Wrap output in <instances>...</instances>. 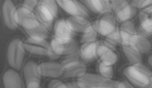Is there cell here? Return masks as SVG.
I'll return each mask as SVG.
<instances>
[{
  "label": "cell",
  "instance_id": "6da1fadb",
  "mask_svg": "<svg viewBox=\"0 0 152 88\" xmlns=\"http://www.w3.org/2000/svg\"><path fill=\"white\" fill-rule=\"evenodd\" d=\"M130 83L140 88H148L152 83V72L142 63L130 64L123 70Z\"/></svg>",
  "mask_w": 152,
  "mask_h": 88
},
{
  "label": "cell",
  "instance_id": "7a4b0ae2",
  "mask_svg": "<svg viewBox=\"0 0 152 88\" xmlns=\"http://www.w3.org/2000/svg\"><path fill=\"white\" fill-rule=\"evenodd\" d=\"M58 5L56 1H39L35 13L40 23L48 30L52 27V22L58 14Z\"/></svg>",
  "mask_w": 152,
  "mask_h": 88
},
{
  "label": "cell",
  "instance_id": "3957f363",
  "mask_svg": "<svg viewBox=\"0 0 152 88\" xmlns=\"http://www.w3.org/2000/svg\"><path fill=\"white\" fill-rule=\"evenodd\" d=\"M26 51L23 42L19 38H15L9 42L7 47V59L11 69L18 71L21 69Z\"/></svg>",
  "mask_w": 152,
  "mask_h": 88
},
{
  "label": "cell",
  "instance_id": "277c9868",
  "mask_svg": "<svg viewBox=\"0 0 152 88\" xmlns=\"http://www.w3.org/2000/svg\"><path fill=\"white\" fill-rule=\"evenodd\" d=\"M77 83L81 88H115L116 81L105 79L99 74L86 73L77 79Z\"/></svg>",
  "mask_w": 152,
  "mask_h": 88
},
{
  "label": "cell",
  "instance_id": "5b68a950",
  "mask_svg": "<svg viewBox=\"0 0 152 88\" xmlns=\"http://www.w3.org/2000/svg\"><path fill=\"white\" fill-rule=\"evenodd\" d=\"M23 43L26 50L29 54L39 56H48L54 59L58 57L52 52L50 43L46 40L36 39L28 37Z\"/></svg>",
  "mask_w": 152,
  "mask_h": 88
},
{
  "label": "cell",
  "instance_id": "8992f818",
  "mask_svg": "<svg viewBox=\"0 0 152 88\" xmlns=\"http://www.w3.org/2000/svg\"><path fill=\"white\" fill-rule=\"evenodd\" d=\"M112 11L117 21L120 23L130 21L137 12V8L127 1H111Z\"/></svg>",
  "mask_w": 152,
  "mask_h": 88
},
{
  "label": "cell",
  "instance_id": "52a82bcc",
  "mask_svg": "<svg viewBox=\"0 0 152 88\" xmlns=\"http://www.w3.org/2000/svg\"><path fill=\"white\" fill-rule=\"evenodd\" d=\"M23 74L26 88L41 87L42 76L39 64L33 61H28L24 65Z\"/></svg>",
  "mask_w": 152,
  "mask_h": 88
},
{
  "label": "cell",
  "instance_id": "ba28073f",
  "mask_svg": "<svg viewBox=\"0 0 152 88\" xmlns=\"http://www.w3.org/2000/svg\"><path fill=\"white\" fill-rule=\"evenodd\" d=\"M52 52L57 56L67 55L77 49V43L73 38L54 37L50 42Z\"/></svg>",
  "mask_w": 152,
  "mask_h": 88
},
{
  "label": "cell",
  "instance_id": "9c48e42d",
  "mask_svg": "<svg viewBox=\"0 0 152 88\" xmlns=\"http://www.w3.org/2000/svg\"><path fill=\"white\" fill-rule=\"evenodd\" d=\"M57 5L61 9L73 17L86 18L89 16V11L84 4L76 0H58Z\"/></svg>",
  "mask_w": 152,
  "mask_h": 88
},
{
  "label": "cell",
  "instance_id": "30bf717a",
  "mask_svg": "<svg viewBox=\"0 0 152 88\" xmlns=\"http://www.w3.org/2000/svg\"><path fill=\"white\" fill-rule=\"evenodd\" d=\"M2 16L6 27L11 30H15L19 25L18 9L10 0L4 1L2 5Z\"/></svg>",
  "mask_w": 152,
  "mask_h": 88
},
{
  "label": "cell",
  "instance_id": "8fae6325",
  "mask_svg": "<svg viewBox=\"0 0 152 88\" xmlns=\"http://www.w3.org/2000/svg\"><path fill=\"white\" fill-rule=\"evenodd\" d=\"M18 9L19 25L24 28L25 31L32 29L41 24L34 11L23 5Z\"/></svg>",
  "mask_w": 152,
  "mask_h": 88
},
{
  "label": "cell",
  "instance_id": "7c38bea8",
  "mask_svg": "<svg viewBox=\"0 0 152 88\" xmlns=\"http://www.w3.org/2000/svg\"><path fill=\"white\" fill-rule=\"evenodd\" d=\"M115 47L107 42L99 43L97 56L100 62L107 66H113L118 61V55L115 51Z\"/></svg>",
  "mask_w": 152,
  "mask_h": 88
},
{
  "label": "cell",
  "instance_id": "4fadbf2b",
  "mask_svg": "<svg viewBox=\"0 0 152 88\" xmlns=\"http://www.w3.org/2000/svg\"><path fill=\"white\" fill-rule=\"evenodd\" d=\"M116 21L115 16L112 13L102 15L94 23L98 33L104 36H107L116 29Z\"/></svg>",
  "mask_w": 152,
  "mask_h": 88
},
{
  "label": "cell",
  "instance_id": "5bb4252c",
  "mask_svg": "<svg viewBox=\"0 0 152 88\" xmlns=\"http://www.w3.org/2000/svg\"><path fill=\"white\" fill-rule=\"evenodd\" d=\"M39 67L42 76L44 77L56 79L64 74V67L57 62H45L41 63Z\"/></svg>",
  "mask_w": 152,
  "mask_h": 88
},
{
  "label": "cell",
  "instance_id": "9a60e30c",
  "mask_svg": "<svg viewBox=\"0 0 152 88\" xmlns=\"http://www.w3.org/2000/svg\"><path fill=\"white\" fill-rule=\"evenodd\" d=\"M88 11L95 14H105L111 13L112 8L111 1L105 0H86L82 1Z\"/></svg>",
  "mask_w": 152,
  "mask_h": 88
},
{
  "label": "cell",
  "instance_id": "2e32d148",
  "mask_svg": "<svg viewBox=\"0 0 152 88\" xmlns=\"http://www.w3.org/2000/svg\"><path fill=\"white\" fill-rule=\"evenodd\" d=\"M121 44L123 46L131 45L137 33L134 24L132 21L122 23L119 28Z\"/></svg>",
  "mask_w": 152,
  "mask_h": 88
},
{
  "label": "cell",
  "instance_id": "e0dca14e",
  "mask_svg": "<svg viewBox=\"0 0 152 88\" xmlns=\"http://www.w3.org/2000/svg\"><path fill=\"white\" fill-rule=\"evenodd\" d=\"M2 84L4 88H23L20 75L18 71L11 68L4 73Z\"/></svg>",
  "mask_w": 152,
  "mask_h": 88
},
{
  "label": "cell",
  "instance_id": "ac0fdd59",
  "mask_svg": "<svg viewBox=\"0 0 152 88\" xmlns=\"http://www.w3.org/2000/svg\"><path fill=\"white\" fill-rule=\"evenodd\" d=\"M99 42L96 41L82 43L79 49L80 54L83 60L90 62L95 60L97 56Z\"/></svg>",
  "mask_w": 152,
  "mask_h": 88
},
{
  "label": "cell",
  "instance_id": "d6986e66",
  "mask_svg": "<svg viewBox=\"0 0 152 88\" xmlns=\"http://www.w3.org/2000/svg\"><path fill=\"white\" fill-rule=\"evenodd\" d=\"M66 20L76 32L84 34L92 29L94 26V24L90 22L86 18L70 16Z\"/></svg>",
  "mask_w": 152,
  "mask_h": 88
},
{
  "label": "cell",
  "instance_id": "ffe728a7",
  "mask_svg": "<svg viewBox=\"0 0 152 88\" xmlns=\"http://www.w3.org/2000/svg\"><path fill=\"white\" fill-rule=\"evenodd\" d=\"M54 34L56 37L73 38L76 32L68 22L66 19H59L56 22L54 27Z\"/></svg>",
  "mask_w": 152,
  "mask_h": 88
},
{
  "label": "cell",
  "instance_id": "44dd1931",
  "mask_svg": "<svg viewBox=\"0 0 152 88\" xmlns=\"http://www.w3.org/2000/svg\"><path fill=\"white\" fill-rule=\"evenodd\" d=\"M87 66L84 62L64 69L62 77L64 79L80 78L86 74Z\"/></svg>",
  "mask_w": 152,
  "mask_h": 88
},
{
  "label": "cell",
  "instance_id": "7402d4cb",
  "mask_svg": "<svg viewBox=\"0 0 152 88\" xmlns=\"http://www.w3.org/2000/svg\"><path fill=\"white\" fill-rule=\"evenodd\" d=\"M131 45L137 48L142 54H147L152 49V43L150 41L147 37L140 33H137Z\"/></svg>",
  "mask_w": 152,
  "mask_h": 88
},
{
  "label": "cell",
  "instance_id": "603a6c76",
  "mask_svg": "<svg viewBox=\"0 0 152 88\" xmlns=\"http://www.w3.org/2000/svg\"><path fill=\"white\" fill-rule=\"evenodd\" d=\"M123 51L130 64L142 63V53L133 45L123 46Z\"/></svg>",
  "mask_w": 152,
  "mask_h": 88
},
{
  "label": "cell",
  "instance_id": "cb8c5ba5",
  "mask_svg": "<svg viewBox=\"0 0 152 88\" xmlns=\"http://www.w3.org/2000/svg\"><path fill=\"white\" fill-rule=\"evenodd\" d=\"M141 34L148 37L152 35V17L142 11L139 15Z\"/></svg>",
  "mask_w": 152,
  "mask_h": 88
},
{
  "label": "cell",
  "instance_id": "d4e9b609",
  "mask_svg": "<svg viewBox=\"0 0 152 88\" xmlns=\"http://www.w3.org/2000/svg\"><path fill=\"white\" fill-rule=\"evenodd\" d=\"M48 30L43 25L40 24L32 29L26 30V32L29 38L39 40H46L48 35Z\"/></svg>",
  "mask_w": 152,
  "mask_h": 88
},
{
  "label": "cell",
  "instance_id": "484cf974",
  "mask_svg": "<svg viewBox=\"0 0 152 88\" xmlns=\"http://www.w3.org/2000/svg\"><path fill=\"white\" fill-rule=\"evenodd\" d=\"M82 62H83V60L80 54L79 50H77L73 53L66 55L61 64L65 69L79 64Z\"/></svg>",
  "mask_w": 152,
  "mask_h": 88
},
{
  "label": "cell",
  "instance_id": "4316f807",
  "mask_svg": "<svg viewBox=\"0 0 152 88\" xmlns=\"http://www.w3.org/2000/svg\"><path fill=\"white\" fill-rule=\"evenodd\" d=\"M99 74L102 78L107 80L112 79L114 74V71L112 66H107L99 62L97 66Z\"/></svg>",
  "mask_w": 152,
  "mask_h": 88
},
{
  "label": "cell",
  "instance_id": "83f0119b",
  "mask_svg": "<svg viewBox=\"0 0 152 88\" xmlns=\"http://www.w3.org/2000/svg\"><path fill=\"white\" fill-rule=\"evenodd\" d=\"M105 41L115 47L118 43H121L119 28H116V29L107 36Z\"/></svg>",
  "mask_w": 152,
  "mask_h": 88
},
{
  "label": "cell",
  "instance_id": "f1b7e54d",
  "mask_svg": "<svg viewBox=\"0 0 152 88\" xmlns=\"http://www.w3.org/2000/svg\"><path fill=\"white\" fill-rule=\"evenodd\" d=\"M98 32L97 31L96 28L94 26L92 29L88 31L86 33L83 34L81 39V43H84L88 42L94 41L96 40Z\"/></svg>",
  "mask_w": 152,
  "mask_h": 88
},
{
  "label": "cell",
  "instance_id": "f546056e",
  "mask_svg": "<svg viewBox=\"0 0 152 88\" xmlns=\"http://www.w3.org/2000/svg\"><path fill=\"white\" fill-rule=\"evenodd\" d=\"M131 3L137 9L139 8L143 9V10L152 5V1H133Z\"/></svg>",
  "mask_w": 152,
  "mask_h": 88
},
{
  "label": "cell",
  "instance_id": "4dcf8cb0",
  "mask_svg": "<svg viewBox=\"0 0 152 88\" xmlns=\"http://www.w3.org/2000/svg\"><path fill=\"white\" fill-rule=\"evenodd\" d=\"M48 88H69L67 84L57 79H53L49 82Z\"/></svg>",
  "mask_w": 152,
  "mask_h": 88
},
{
  "label": "cell",
  "instance_id": "1f68e13d",
  "mask_svg": "<svg viewBox=\"0 0 152 88\" xmlns=\"http://www.w3.org/2000/svg\"><path fill=\"white\" fill-rule=\"evenodd\" d=\"M38 3L39 1L36 0H26L23 2V6L28 9L34 11V9H36L38 6Z\"/></svg>",
  "mask_w": 152,
  "mask_h": 88
},
{
  "label": "cell",
  "instance_id": "d6a6232c",
  "mask_svg": "<svg viewBox=\"0 0 152 88\" xmlns=\"http://www.w3.org/2000/svg\"><path fill=\"white\" fill-rule=\"evenodd\" d=\"M115 88H135L134 85L129 81H116Z\"/></svg>",
  "mask_w": 152,
  "mask_h": 88
},
{
  "label": "cell",
  "instance_id": "836d02e7",
  "mask_svg": "<svg viewBox=\"0 0 152 88\" xmlns=\"http://www.w3.org/2000/svg\"><path fill=\"white\" fill-rule=\"evenodd\" d=\"M67 86L69 87V88H81L79 86L77 83H67Z\"/></svg>",
  "mask_w": 152,
  "mask_h": 88
},
{
  "label": "cell",
  "instance_id": "e575fe53",
  "mask_svg": "<svg viewBox=\"0 0 152 88\" xmlns=\"http://www.w3.org/2000/svg\"><path fill=\"white\" fill-rule=\"evenodd\" d=\"M148 63H149V64L152 67V54L150 55V57H148Z\"/></svg>",
  "mask_w": 152,
  "mask_h": 88
},
{
  "label": "cell",
  "instance_id": "d590c367",
  "mask_svg": "<svg viewBox=\"0 0 152 88\" xmlns=\"http://www.w3.org/2000/svg\"><path fill=\"white\" fill-rule=\"evenodd\" d=\"M150 16L151 17H152V15Z\"/></svg>",
  "mask_w": 152,
  "mask_h": 88
},
{
  "label": "cell",
  "instance_id": "8d00e7d4",
  "mask_svg": "<svg viewBox=\"0 0 152 88\" xmlns=\"http://www.w3.org/2000/svg\"><path fill=\"white\" fill-rule=\"evenodd\" d=\"M42 88L41 87H40V88Z\"/></svg>",
  "mask_w": 152,
  "mask_h": 88
}]
</instances>
